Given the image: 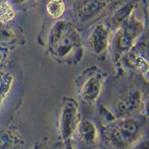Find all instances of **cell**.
I'll list each match as a JSON object with an SVG mask.
<instances>
[{
  "mask_svg": "<svg viewBox=\"0 0 149 149\" xmlns=\"http://www.w3.org/2000/svg\"><path fill=\"white\" fill-rule=\"evenodd\" d=\"M14 77L7 72H0V108L11 90Z\"/></svg>",
  "mask_w": 149,
  "mask_h": 149,
  "instance_id": "obj_9",
  "label": "cell"
},
{
  "mask_svg": "<svg viewBox=\"0 0 149 149\" xmlns=\"http://www.w3.org/2000/svg\"><path fill=\"white\" fill-rule=\"evenodd\" d=\"M64 149H75V148H74V147L73 146V145L72 144V143L69 142V143H67V144L66 145Z\"/></svg>",
  "mask_w": 149,
  "mask_h": 149,
  "instance_id": "obj_13",
  "label": "cell"
},
{
  "mask_svg": "<svg viewBox=\"0 0 149 149\" xmlns=\"http://www.w3.org/2000/svg\"><path fill=\"white\" fill-rule=\"evenodd\" d=\"M46 10L52 18H60L64 14L66 5L63 0H49L46 5Z\"/></svg>",
  "mask_w": 149,
  "mask_h": 149,
  "instance_id": "obj_10",
  "label": "cell"
},
{
  "mask_svg": "<svg viewBox=\"0 0 149 149\" xmlns=\"http://www.w3.org/2000/svg\"><path fill=\"white\" fill-rule=\"evenodd\" d=\"M140 24L136 21L129 22L121 31L118 40V47L125 51L132 46L133 42L142 30Z\"/></svg>",
  "mask_w": 149,
  "mask_h": 149,
  "instance_id": "obj_8",
  "label": "cell"
},
{
  "mask_svg": "<svg viewBox=\"0 0 149 149\" xmlns=\"http://www.w3.org/2000/svg\"><path fill=\"white\" fill-rule=\"evenodd\" d=\"M81 122L78 104L73 98H65L59 111V130L62 138L68 139L76 131Z\"/></svg>",
  "mask_w": 149,
  "mask_h": 149,
  "instance_id": "obj_4",
  "label": "cell"
},
{
  "mask_svg": "<svg viewBox=\"0 0 149 149\" xmlns=\"http://www.w3.org/2000/svg\"><path fill=\"white\" fill-rule=\"evenodd\" d=\"M144 122V116L122 118L107 130V138L114 147L126 148L138 139Z\"/></svg>",
  "mask_w": 149,
  "mask_h": 149,
  "instance_id": "obj_2",
  "label": "cell"
},
{
  "mask_svg": "<svg viewBox=\"0 0 149 149\" xmlns=\"http://www.w3.org/2000/svg\"><path fill=\"white\" fill-rule=\"evenodd\" d=\"M142 103V94L136 89H129L114 103L113 113L119 119L128 117L134 113L140 107Z\"/></svg>",
  "mask_w": 149,
  "mask_h": 149,
  "instance_id": "obj_5",
  "label": "cell"
},
{
  "mask_svg": "<svg viewBox=\"0 0 149 149\" xmlns=\"http://www.w3.org/2000/svg\"><path fill=\"white\" fill-rule=\"evenodd\" d=\"M77 136L79 142L86 147H92L97 144L98 133L96 126L90 120L80 122L76 129Z\"/></svg>",
  "mask_w": 149,
  "mask_h": 149,
  "instance_id": "obj_7",
  "label": "cell"
},
{
  "mask_svg": "<svg viewBox=\"0 0 149 149\" xmlns=\"http://www.w3.org/2000/svg\"><path fill=\"white\" fill-rule=\"evenodd\" d=\"M104 74L100 69L90 67L85 70L78 79V93L83 103H95L102 93Z\"/></svg>",
  "mask_w": 149,
  "mask_h": 149,
  "instance_id": "obj_3",
  "label": "cell"
},
{
  "mask_svg": "<svg viewBox=\"0 0 149 149\" xmlns=\"http://www.w3.org/2000/svg\"><path fill=\"white\" fill-rule=\"evenodd\" d=\"M110 29L104 24H99L94 28L87 39V46L95 54H102L108 46Z\"/></svg>",
  "mask_w": 149,
  "mask_h": 149,
  "instance_id": "obj_6",
  "label": "cell"
},
{
  "mask_svg": "<svg viewBox=\"0 0 149 149\" xmlns=\"http://www.w3.org/2000/svg\"><path fill=\"white\" fill-rule=\"evenodd\" d=\"M48 47L53 57L63 62L78 61L82 52L81 37L68 20L58 21L53 25L48 36Z\"/></svg>",
  "mask_w": 149,
  "mask_h": 149,
  "instance_id": "obj_1",
  "label": "cell"
},
{
  "mask_svg": "<svg viewBox=\"0 0 149 149\" xmlns=\"http://www.w3.org/2000/svg\"><path fill=\"white\" fill-rule=\"evenodd\" d=\"M15 17V11L8 2L0 3V22L2 23L11 21Z\"/></svg>",
  "mask_w": 149,
  "mask_h": 149,
  "instance_id": "obj_11",
  "label": "cell"
},
{
  "mask_svg": "<svg viewBox=\"0 0 149 149\" xmlns=\"http://www.w3.org/2000/svg\"><path fill=\"white\" fill-rule=\"evenodd\" d=\"M135 63H136V66L139 70L142 71V73H145L146 76L148 75V64L147 60L145 59L141 56H136Z\"/></svg>",
  "mask_w": 149,
  "mask_h": 149,
  "instance_id": "obj_12",
  "label": "cell"
}]
</instances>
